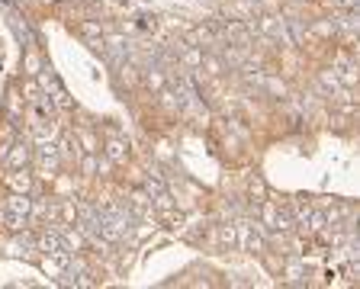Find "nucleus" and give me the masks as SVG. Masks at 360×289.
Instances as JSON below:
<instances>
[{"instance_id":"obj_2","label":"nucleus","mask_w":360,"mask_h":289,"mask_svg":"<svg viewBox=\"0 0 360 289\" xmlns=\"http://www.w3.org/2000/svg\"><path fill=\"white\" fill-rule=\"evenodd\" d=\"M7 186L13 193H30V186H32V177L26 171H16V174H10L7 177Z\"/></svg>"},{"instance_id":"obj_4","label":"nucleus","mask_w":360,"mask_h":289,"mask_svg":"<svg viewBox=\"0 0 360 289\" xmlns=\"http://www.w3.org/2000/svg\"><path fill=\"white\" fill-rule=\"evenodd\" d=\"M26 161H30V151L22 148V145H13V151L7 155V164H10V167H22Z\"/></svg>"},{"instance_id":"obj_5","label":"nucleus","mask_w":360,"mask_h":289,"mask_svg":"<svg viewBox=\"0 0 360 289\" xmlns=\"http://www.w3.org/2000/svg\"><path fill=\"white\" fill-rule=\"evenodd\" d=\"M251 196H257L255 203H264V200H267V186H264V180H261V177L251 180Z\"/></svg>"},{"instance_id":"obj_6","label":"nucleus","mask_w":360,"mask_h":289,"mask_svg":"<svg viewBox=\"0 0 360 289\" xmlns=\"http://www.w3.org/2000/svg\"><path fill=\"white\" fill-rule=\"evenodd\" d=\"M81 141H84V151H87V155H94V151H97V139H94V135L84 132V135H81Z\"/></svg>"},{"instance_id":"obj_7","label":"nucleus","mask_w":360,"mask_h":289,"mask_svg":"<svg viewBox=\"0 0 360 289\" xmlns=\"http://www.w3.org/2000/svg\"><path fill=\"white\" fill-rule=\"evenodd\" d=\"M7 110H10V116H16V113H20V94H10V100H7Z\"/></svg>"},{"instance_id":"obj_9","label":"nucleus","mask_w":360,"mask_h":289,"mask_svg":"<svg viewBox=\"0 0 360 289\" xmlns=\"http://www.w3.org/2000/svg\"><path fill=\"white\" fill-rule=\"evenodd\" d=\"M341 4H345L347 10H354V7H357V0H341Z\"/></svg>"},{"instance_id":"obj_1","label":"nucleus","mask_w":360,"mask_h":289,"mask_svg":"<svg viewBox=\"0 0 360 289\" xmlns=\"http://www.w3.org/2000/svg\"><path fill=\"white\" fill-rule=\"evenodd\" d=\"M7 206H10V215H16V219H26V212H30L32 203L26 200V193H13Z\"/></svg>"},{"instance_id":"obj_3","label":"nucleus","mask_w":360,"mask_h":289,"mask_svg":"<svg viewBox=\"0 0 360 289\" xmlns=\"http://www.w3.org/2000/svg\"><path fill=\"white\" fill-rule=\"evenodd\" d=\"M106 155H110L116 164H122V161H126V158H129V148H126V145H122L120 139H110V141H106Z\"/></svg>"},{"instance_id":"obj_8","label":"nucleus","mask_w":360,"mask_h":289,"mask_svg":"<svg viewBox=\"0 0 360 289\" xmlns=\"http://www.w3.org/2000/svg\"><path fill=\"white\" fill-rule=\"evenodd\" d=\"M26 75H39V58L36 55H26Z\"/></svg>"}]
</instances>
